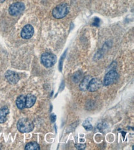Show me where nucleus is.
<instances>
[{"mask_svg": "<svg viewBox=\"0 0 134 150\" xmlns=\"http://www.w3.org/2000/svg\"><path fill=\"white\" fill-rule=\"evenodd\" d=\"M17 127L19 132L22 133H28L33 130L34 125L33 122L29 119L22 118L17 122Z\"/></svg>", "mask_w": 134, "mask_h": 150, "instance_id": "obj_1", "label": "nucleus"}, {"mask_svg": "<svg viewBox=\"0 0 134 150\" xmlns=\"http://www.w3.org/2000/svg\"><path fill=\"white\" fill-rule=\"evenodd\" d=\"M57 61L56 56L52 53L45 52L42 54L41 57V62L44 67L50 68L54 65Z\"/></svg>", "mask_w": 134, "mask_h": 150, "instance_id": "obj_2", "label": "nucleus"}, {"mask_svg": "<svg viewBox=\"0 0 134 150\" xmlns=\"http://www.w3.org/2000/svg\"><path fill=\"white\" fill-rule=\"evenodd\" d=\"M69 12V7L66 4H61L53 10V16L54 18L60 19L67 16Z\"/></svg>", "mask_w": 134, "mask_h": 150, "instance_id": "obj_3", "label": "nucleus"}, {"mask_svg": "<svg viewBox=\"0 0 134 150\" xmlns=\"http://www.w3.org/2000/svg\"><path fill=\"white\" fill-rule=\"evenodd\" d=\"M25 5L23 3L16 2L12 4L9 8V13L12 16H18L24 11Z\"/></svg>", "mask_w": 134, "mask_h": 150, "instance_id": "obj_4", "label": "nucleus"}, {"mask_svg": "<svg viewBox=\"0 0 134 150\" xmlns=\"http://www.w3.org/2000/svg\"><path fill=\"white\" fill-rule=\"evenodd\" d=\"M118 78V73L115 70H111L105 75L104 78V85L109 86L113 84Z\"/></svg>", "mask_w": 134, "mask_h": 150, "instance_id": "obj_5", "label": "nucleus"}, {"mask_svg": "<svg viewBox=\"0 0 134 150\" xmlns=\"http://www.w3.org/2000/svg\"><path fill=\"white\" fill-rule=\"evenodd\" d=\"M34 34V27L30 24L26 25L22 30L21 33V37L24 39L29 40L33 36Z\"/></svg>", "mask_w": 134, "mask_h": 150, "instance_id": "obj_6", "label": "nucleus"}, {"mask_svg": "<svg viewBox=\"0 0 134 150\" xmlns=\"http://www.w3.org/2000/svg\"><path fill=\"white\" fill-rule=\"evenodd\" d=\"M5 77L8 81V82L12 84H16L20 79L19 74L11 70H8L6 72Z\"/></svg>", "mask_w": 134, "mask_h": 150, "instance_id": "obj_7", "label": "nucleus"}, {"mask_svg": "<svg viewBox=\"0 0 134 150\" xmlns=\"http://www.w3.org/2000/svg\"><path fill=\"white\" fill-rule=\"evenodd\" d=\"M101 86V81L97 78H93L89 83L88 90L90 92H95L98 90Z\"/></svg>", "mask_w": 134, "mask_h": 150, "instance_id": "obj_8", "label": "nucleus"}, {"mask_svg": "<svg viewBox=\"0 0 134 150\" xmlns=\"http://www.w3.org/2000/svg\"><path fill=\"white\" fill-rule=\"evenodd\" d=\"M9 110L7 107H3L0 109V124H3L7 120V116Z\"/></svg>", "mask_w": 134, "mask_h": 150, "instance_id": "obj_9", "label": "nucleus"}, {"mask_svg": "<svg viewBox=\"0 0 134 150\" xmlns=\"http://www.w3.org/2000/svg\"><path fill=\"white\" fill-rule=\"evenodd\" d=\"M36 102V97L32 94H28L25 98V107L30 108L32 107Z\"/></svg>", "mask_w": 134, "mask_h": 150, "instance_id": "obj_10", "label": "nucleus"}, {"mask_svg": "<svg viewBox=\"0 0 134 150\" xmlns=\"http://www.w3.org/2000/svg\"><path fill=\"white\" fill-rule=\"evenodd\" d=\"M91 79H92V78L90 76H85L84 79H83V80L82 81V82L79 86L80 89L82 91H85L88 90V84H89V83H90Z\"/></svg>", "mask_w": 134, "mask_h": 150, "instance_id": "obj_11", "label": "nucleus"}, {"mask_svg": "<svg viewBox=\"0 0 134 150\" xmlns=\"http://www.w3.org/2000/svg\"><path fill=\"white\" fill-rule=\"evenodd\" d=\"M25 96H21L17 98L16 105L19 109L23 110L25 107Z\"/></svg>", "mask_w": 134, "mask_h": 150, "instance_id": "obj_12", "label": "nucleus"}, {"mask_svg": "<svg viewBox=\"0 0 134 150\" xmlns=\"http://www.w3.org/2000/svg\"><path fill=\"white\" fill-rule=\"evenodd\" d=\"M40 146L36 142H30L26 145L25 149L26 150H40Z\"/></svg>", "mask_w": 134, "mask_h": 150, "instance_id": "obj_13", "label": "nucleus"}, {"mask_svg": "<svg viewBox=\"0 0 134 150\" xmlns=\"http://www.w3.org/2000/svg\"><path fill=\"white\" fill-rule=\"evenodd\" d=\"M83 127H84L87 130H91L93 129L92 125L91 124L90 122L88 120H85L84 122H83Z\"/></svg>", "mask_w": 134, "mask_h": 150, "instance_id": "obj_14", "label": "nucleus"}, {"mask_svg": "<svg viewBox=\"0 0 134 150\" xmlns=\"http://www.w3.org/2000/svg\"><path fill=\"white\" fill-rule=\"evenodd\" d=\"M66 51H65L64 53L63 54L61 58V60L59 61V70L60 71H61V70H62V61L64 60V59L65 56H66Z\"/></svg>", "mask_w": 134, "mask_h": 150, "instance_id": "obj_15", "label": "nucleus"}, {"mask_svg": "<svg viewBox=\"0 0 134 150\" xmlns=\"http://www.w3.org/2000/svg\"><path fill=\"white\" fill-rule=\"evenodd\" d=\"M100 18H95V19H94V21H93L92 25H94V26L98 27V26L100 25Z\"/></svg>", "mask_w": 134, "mask_h": 150, "instance_id": "obj_16", "label": "nucleus"}, {"mask_svg": "<svg viewBox=\"0 0 134 150\" xmlns=\"http://www.w3.org/2000/svg\"><path fill=\"white\" fill-rule=\"evenodd\" d=\"M77 149H84L85 148L86 145H82V144H76L75 145Z\"/></svg>", "mask_w": 134, "mask_h": 150, "instance_id": "obj_17", "label": "nucleus"}, {"mask_svg": "<svg viewBox=\"0 0 134 150\" xmlns=\"http://www.w3.org/2000/svg\"><path fill=\"white\" fill-rule=\"evenodd\" d=\"M56 116L55 115L52 114L51 115V121H52V122H54L56 121Z\"/></svg>", "mask_w": 134, "mask_h": 150, "instance_id": "obj_18", "label": "nucleus"}, {"mask_svg": "<svg viewBox=\"0 0 134 150\" xmlns=\"http://www.w3.org/2000/svg\"><path fill=\"white\" fill-rule=\"evenodd\" d=\"M5 1V0H0V3H4Z\"/></svg>", "mask_w": 134, "mask_h": 150, "instance_id": "obj_19", "label": "nucleus"}]
</instances>
